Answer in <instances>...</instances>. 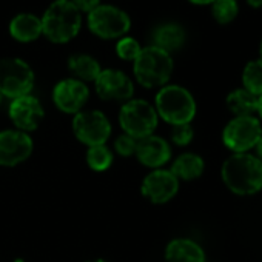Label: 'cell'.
Instances as JSON below:
<instances>
[{
	"label": "cell",
	"mask_w": 262,
	"mask_h": 262,
	"mask_svg": "<svg viewBox=\"0 0 262 262\" xmlns=\"http://www.w3.org/2000/svg\"><path fill=\"white\" fill-rule=\"evenodd\" d=\"M222 179L236 194H254L262 188V162L251 155L236 153L224 162Z\"/></svg>",
	"instance_id": "1"
},
{
	"label": "cell",
	"mask_w": 262,
	"mask_h": 262,
	"mask_svg": "<svg viewBox=\"0 0 262 262\" xmlns=\"http://www.w3.org/2000/svg\"><path fill=\"white\" fill-rule=\"evenodd\" d=\"M82 13L70 0H54L47 8L42 20V34L54 43L73 40L82 27Z\"/></svg>",
	"instance_id": "2"
},
{
	"label": "cell",
	"mask_w": 262,
	"mask_h": 262,
	"mask_svg": "<svg viewBox=\"0 0 262 262\" xmlns=\"http://www.w3.org/2000/svg\"><path fill=\"white\" fill-rule=\"evenodd\" d=\"M133 73L138 83L145 88L165 86L173 73V59L167 51L155 45L142 48L133 62Z\"/></svg>",
	"instance_id": "3"
},
{
	"label": "cell",
	"mask_w": 262,
	"mask_h": 262,
	"mask_svg": "<svg viewBox=\"0 0 262 262\" xmlns=\"http://www.w3.org/2000/svg\"><path fill=\"white\" fill-rule=\"evenodd\" d=\"M155 110L171 125L190 123L196 114V102L191 93L179 85H165L156 94Z\"/></svg>",
	"instance_id": "4"
},
{
	"label": "cell",
	"mask_w": 262,
	"mask_h": 262,
	"mask_svg": "<svg viewBox=\"0 0 262 262\" xmlns=\"http://www.w3.org/2000/svg\"><path fill=\"white\" fill-rule=\"evenodd\" d=\"M158 122L159 116L155 106L144 99H129L119 111V123L123 133L138 141L153 135Z\"/></svg>",
	"instance_id": "5"
},
{
	"label": "cell",
	"mask_w": 262,
	"mask_h": 262,
	"mask_svg": "<svg viewBox=\"0 0 262 262\" xmlns=\"http://www.w3.org/2000/svg\"><path fill=\"white\" fill-rule=\"evenodd\" d=\"M34 86V71L22 59H0V94L17 99L31 93Z\"/></svg>",
	"instance_id": "6"
},
{
	"label": "cell",
	"mask_w": 262,
	"mask_h": 262,
	"mask_svg": "<svg viewBox=\"0 0 262 262\" xmlns=\"http://www.w3.org/2000/svg\"><path fill=\"white\" fill-rule=\"evenodd\" d=\"M88 28L100 39H122L129 31L131 20L125 11L113 5H99L88 13Z\"/></svg>",
	"instance_id": "7"
},
{
	"label": "cell",
	"mask_w": 262,
	"mask_h": 262,
	"mask_svg": "<svg viewBox=\"0 0 262 262\" xmlns=\"http://www.w3.org/2000/svg\"><path fill=\"white\" fill-rule=\"evenodd\" d=\"M73 131L86 147L105 145L111 136V122L99 110H82L74 114Z\"/></svg>",
	"instance_id": "8"
},
{
	"label": "cell",
	"mask_w": 262,
	"mask_h": 262,
	"mask_svg": "<svg viewBox=\"0 0 262 262\" xmlns=\"http://www.w3.org/2000/svg\"><path fill=\"white\" fill-rule=\"evenodd\" d=\"M262 136L260 122L253 116H239L227 123L222 139L227 148L234 153H245L253 148Z\"/></svg>",
	"instance_id": "9"
},
{
	"label": "cell",
	"mask_w": 262,
	"mask_h": 262,
	"mask_svg": "<svg viewBox=\"0 0 262 262\" xmlns=\"http://www.w3.org/2000/svg\"><path fill=\"white\" fill-rule=\"evenodd\" d=\"M94 88L97 96L106 102H128L133 99L135 83L120 70H102L94 80Z\"/></svg>",
	"instance_id": "10"
},
{
	"label": "cell",
	"mask_w": 262,
	"mask_h": 262,
	"mask_svg": "<svg viewBox=\"0 0 262 262\" xmlns=\"http://www.w3.org/2000/svg\"><path fill=\"white\" fill-rule=\"evenodd\" d=\"M34 150V142L28 133L20 129L0 131V165L16 167L25 162Z\"/></svg>",
	"instance_id": "11"
},
{
	"label": "cell",
	"mask_w": 262,
	"mask_h": 262,
	"mask_svg": "<svg viewBox=\"0 0 262 262\" xmlns=\"http://www.w3.org/2000/svg\"><path fill=\"white\" fill-rule=\"evenodd\" d=\"M90 99V90L86 83L71 77L56 83L53 90L54 105L67 114H77L83 110Z\"/></svg>",
	"instance_id": "12"
},
{
	"label": "cell",
	"mask_w": 262,
	"mask_h": 262,
	"mask_svg": "<svg viewBox=\"0 0 262 262\" xmlns=\"http://www.w3.org/2000/svg\"><path fill=\"white\" fill-rule=\"evenodd\" d=\"M8 114L16 129L30 133V131H34L39 128L40 122L43 120L45 110L37 97L27 94V96L11 100Z\"/></svg>",
	"instance_id": "13"
},
{
	"label": "cell",
	"mask_w": 262,
	"mask_h": 262,
	"mask_svg": "<svg viewBox=\"0 0 262 262\" xmlns=\"http://www.w3.org/2000/svg\"><path fill=\"white\" fill-rule=\"evenodd\" d=\"M179 190V179L170 170H153L142 181L141 191L145 199L153 204H165L171 201Z\"/></svg>",
	"instance_id": "14"
},
{
	"label": "cell",
	"mask_w": 262,
	"mask_h": 262,
	"mask_svg": "<svg viewBox=\"0 0 262 262\" xmlns=\"http://www.w3.org/2000/svg\"><path fill=\"white\" fill-rule=\"evenodd\" d=\"M135 155L142 165L158 170L171 159V148L164 138L150 135L138 141Z\"/></svg>",
	"instance_id": "15"
},
{
	"label": "cell",
	"mask_w": 262,
	"mask_h": 262,
	"mask_svg": "<svg viewBox=\"0 0 262 262\" xmlns=\"http://www.w3.org/2000/svg\"><path fill=\"white\" fill-rule=\"evenodd\" d=\"M167 262H205L204 250L191 239H173L165 248Z\"/></svg>",
	"instance_id": "16"
},
{
	"label": "cell",
	"mask_w": 262,
	"mask_h": 262,
	"mask_svg": "<svg viewBox=\"0 0 262 262\" xmlns=\"http://www.w3.org/2000/svg\"><path fill=\"white\" fill-rule=\"evenodd\" d=\"M10 34L19 42H33L42 36V20L30 13L19 14L10 24Z\"/></svg>",
	"instance_id": "17"
},
{
	"label": "cell",
	"mask_w": 262,
	"mask_h": 262,
	"mask_svg": "<svg viewBox=\"0 0 262 262\" xmlns=\"http://www.w3.org/2000/svg\"><path fill=\"white\" fill-rule=\"evenodd\" d=\"M153 42H155V47H158L170 54L171 51H176L184 45L185 31L182 27H179L176 24H164L155 30Z\"/></svg>",
	"instance_id": "18"
},
{
	"label": "cell",
	"mask_w": 262,
	"mask_h": 262,
	"mask_svg": "<svg viewBox=\"0 0 262 262\" xmlns=\"http://www.w3.org/2000/svg\"><path fill=\"white\" fill-rule=\"evenodd\" d=\"M68 68H70L71 74L74 76V79H77L83 83L94 82L102 71L100 63L88 54L71 56L68 60Z\"/></svg>",
	"instance_id": "19"
},
{
	"label": "cell",
	"mask_w": 262,
	"mask_h": 262,
	"mask_svg": "<svg viewBox=\"0 0 262 262\" xmlns=\"http://www.w3.org/2000/svg\"><path fill=\"white\" fill-rule=\"evenodd\" d=\"M204 159L194 153H184L181 155L171 165V173L182 181H193L198 179L204 173Z\"/></svg>",
	"instance_id": "20"
},
{
	"label": "cell",
	"mask_w": 262,
	"mask_h": 262,
	"mask_svg": "<svg viewBox=\"0 0 262 262\" xmlns=\"http://www.w3.org/2000/svg\"><path fill=\"white\" fill-rule=\"evenodd\" d=\"M257 102L259 97L251 94L245 88L234 90L227 96V106L233 114H236V117L251 116L254 111H257Z\"/></svg>",
	"instance_id": "21"
},
{
	"label": "cell",
	"mask_w": 262,
	"mask_h": 262,
	"mask_svg": "<svg viewBox=\"0 0 262 262\" xmlns=\"http://www.w3.org/2000/svg\"><path fill=\"white\" fill-rule=\"evenodd\" d=\"M113 151L105 145L88 147L86 151V164L94 171H105L113 165Z\"/></svg>",
	"instance_id": "22"
},
{
	"label": "cell",
	"mask_w": 262,
	"mask_h": 262,
	"mask_svg": "<svg viewBox=\"0 0 262 262\" xmlns=\"http://www.w3.org/2000/svg\"><path fill=\"white\" fill-rule=\"evenodd\" d=\"M244 86L254 96H262V59L250 62L242 74Z\"/></svg>",
	"instance_id": "23"
},
{
	"label": "cell",
	"mask_w": 262,
	"mask_h": 262,
	"mask_svg": "<svg viewBox=\"0 0 262 262\" xmlns=\"http://www.w3.org/2000/svg\"><path fill=\"white\" fill-rule=\"evenodd\" d=\"M211 10L219 24H230L237 16V2L236 0H214Z\"/></svg>",
	"instance_id": "24"
},
{
	"label": "cell",
	"mask_w": 262,
	"mask_h": 262,
	"mask_svg": "<svg viewBox=\"0 0 262 262\" xmlns=\"http://www.w3.org/2000/svg\"><path fill=\"white\" fill-rule=\"evenodd\" d=\"M141 51H142L141 43L133 37H122L116 45V53L122 60L135 62Z\"/></svg>",
	"instance_id": "25"
},
{
	"label": "cell",
	"mask_w": 262,
	"mask_h": 262,
	"mask_svg": "<svg viewBox=\"0 0 262 262\" xmlns=\"http://www.w3.org/2000/svg\"><path fill=\"white\" fill-rule=\"evenodd\" d=\"M194 131L191 128L190 123H182V125H173L171 129V141L179 145V147H185L193 141Z\"/></svg>",
	"instance_id": "26"
},
{
	"label": "cell",
	"mask_w": 262,
	"mask_h": 262,
	"mask_svg": "<svg viewBox=\"0 0 262 262\" xmlns=\"http://www.w3.org/2000/svg\"><path fill=\"white\" fill-rule=\"evenodd\" d=\"M136 147H138V139L131 138L128 135H120L116 141H114V150L117 155L128 158V156H133L136 153Z\"/></svg>",
	"instance_id": "27"
},
{
	"label": "cell",
	"mask_w": 262,
	"mask_h": 262,
	"mask_svg": "<svg viewBox=\"0 0 262 262\" xmlns=\"http://www.w3.org/2000/svg\"><path fill=\"white\" fill-rule=\"evenodd\" d=\"M70 2H71L80 13H91L96 7L100 5V0H70Z\"/></svg>",
	"instance_id": "28"
},
{
	"label": "cell",
	"mask_w": 262,
	"mask_h": 262,
	"mask_svg": "<svg viewBox=\"0 0 262 262\" xmlns=\"http://www.w3.org/2000/svg\"><path fill=\"white\" fill-rule=\"evenodd\" d=\"M256 147H257V155H259V161L262 162V136L259 138V141H257V144H256Z\"/></svg>",
	"instance_id": "29"
},
{
	"label": "cell",
	"mask_w": 262,
	"mask_h": 262,
	"mask_svg": "<svg viewBox=\"0 0 262 262\" xmlns=\"http://www.w3.org/2000/svg\"><path fill=\"white\" fill-rule=\"evenodd\" d=\"M193 4H198V5H207V4H213L214 0H190Z\"/></svg>",
	"instance_id": "30"
},
{
	"label": "cell",
	"mask_w": 262,
	"mask_h": 262,
	"mask_svg": "<svg viewBox=\"0 0 262 262\" xmlns=\"http://www.w3.org/2000/svg\"><path fill=\"white\" fill-rule=\"evenodd\" d=\"M248 4L251 5V7H262V0H248Z\"/></svg>",
	"instance_id": "31"
},
{
	"label": "cell",
	"mask_w": 262,
	"mask_h": 262,
	"mask_svg": "<svg viewBox=\"0 0 262 262\" xmlns=\"http://www.w3.org/2000/svg\"><path fill=\"white\" fill-rule=\"evenodd\" d=\"M257 113L262 117V96H259V102H257Z\"/></svg>",
	"instance_id": "32"
},
{
	"label": "cell",
	"mask_w": 262,
	"mask_h": 262,
	"mask_svg": "<svg viewBox=\"0 0 262 262\" xmlns=\"http://www.w3.org/2000/svg\"><path fill=\"white\" fill-rule=\"evenodd\" d=\"M86 262H108L105 259H93V260H86Z\"/></svg>",
	"instance_id": "33"
},
{
	"label": "cell",
	"mask_w": 262,
	"mask_h": 262,
	"mask_svg": "<svg viewBox=\"0 0 262 262\" xmlns=\"http://www.w3.org/2000/svg\"><path fill=\"white\" fill-rule=\"evenodd\" d=\"M2 100H4V96H2V94H0V105H2Z\"/></svg>",
	"instance_id": "34"
},
{
	"label": "cell",
	"mask_w": 262,
	"mask_h": 262,
	"mask_svg": "<svg viewBox=\"0 0 262 262\" xmlns=\"http://www.w3.org/2000/svg\"><path fill=\"white\" fill-rule=\"evenodd\" d=\"M260 56H262V43H260Z\"/></svg>",
	"instance_id": "35"
}]
</instances>
